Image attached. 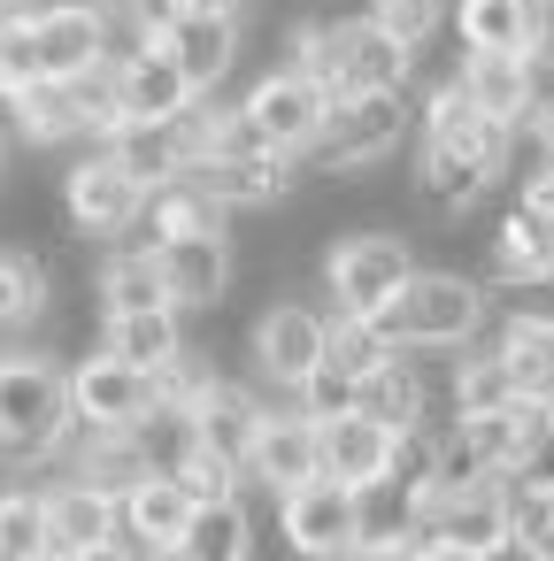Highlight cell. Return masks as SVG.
Here are the masks:
<instances>
[{
  "instance_id": "obj_44",
  "label": "cell",
  "mask_w": 554,
  "mask_h": 561,
  "mask_svg": "<svg viewBox=\"0 0 554 561\" xmlns=\"http://www.w3.org/2000/svg\"><path fill=\"white\" fill-rule=\"evenodd\" d=\"M516 530L554 561V492H523V500H516Z\"/></svg>"
},
{
  "instance_id": "obj_8",
  "label": "cell",
  "mask_w": 554,
  "mask_h": 561,
  "mask_svg": "<svg viewBox=\"0 0 554 561\" xmlns=\"http://www.w3.org/2000/svg\"><path fill=\"white\" fill-rule=\"evenodd\" d=\"M63 216H70L78 239L124 247V239L139 231V216H147V185H139L109 147H93V154H78V162L63 170Z\"/></svg>"
},
{
  "instance_id": "obj_46",
  "label": "cell",
  "mask_w": 554,
  "mask_h": 561,
  "mask_svg": "<svg viewBox=\"0 0 554 561\" xmlns=\"http://www.w3.org/2000/svg\"><path fill=\"white\" fill-rule=\"evenodd\" d=\"M362 561H423V546H416V538H400V546H370Z\"/></svg>"
},
{
  "instance_id": "obj_13",
  "label": "cell",
  "mask_w": 554,
  "mask_h": 561,
  "mask_svg": "<svg viewBox=\"0 0 554 561\" xmlns=\"http://www.w3.org/2000/svg\"><path fill=\"white\" fill-rule=\"evenodd\" d=\"M70 415L86 431H139L155 415V369H132L116 362L109 346H93L78 369H70Z\"/></svg>"
},
{
  "instance_id": "obj_28",
  "label": "cell",
  "mask_w": 554,
  "mask_h": 561,
  "mask_svg": "<svg viewBox=\"0 0 554 561\" xmlns=\"http://www.w3.org/2000/svg\"><path fill=\"white\" fill-rule=\"evenodd\" d=\"M231 224V208L185 170V178H170V185H155L147 193V216H139V231H147V247L155 239H178V231H224Z\"/></svg>"
},
{
  "instance_id": "obj_14",
  "label": "cell",
  "mask_w": 554,
  "mask_h": 561,
  "mask_svg": "<svg viewBox=\"0 0 554 561\" xmlns=\"http://www.w3.org/2000/svg\"><path fill=\"white\" fill-rule=\"evenodd\" d=\"M308 477H324V423L308 408H293V400H270V415H262V431L247 446V484H262L278 500V492H293Z\"/></svg>"
},
{
  "instance_id": "obj_21",
  "label": "cell",
  "mask_w": 554,
  "mask_h": 561,
  "mask_svg": "<svg viewBox=\"0 0 554 561\" xmlns=\"http://www.w3.org/2000/svg\"><path fill=\"white\" fill-rule=\"evenodd\" d=\"M185 415H193V438H201L208 454H224V461H239V469H247V446H255V431H262L270 400H262L255 385H239L231 369H216V385H208Z\"/></svg>"
},
{
  "instance_id": "obj_18",
  "label": "cell",
  "mask_w": 554,
  "mask_h": 561,
  "mask_svg": "<svg viewBox=\"0 0 554 561\" xmlns=\"http://www.w3.org/2000/svg\"><path fill=\"white\" fill-rule=\"evenodd\" d=\"M116 538H124V500L116 492H101L86 477H70V484L47 492V553L55 561H78V553L116 546Z\"/></svg>"
},
{
  "instance_id": "obj_40",
  "label": "cell",
  "mask_w": 554,
  "mask_h": 561,
  "mask_svg": "<svg viewBox=\"0 0 554 561\" xmlns=\"http://www.w3.org/2000/svg\"><path fill=\"white\" fill-rule=\"evenodd\" d=\"M109 9V24L124 32V39H162L178 16H185V0H101Z\"/></svg>"
},
{
  "instance_id": "obj_2",
  "label": "cell",
  "mask_w": 554,
  "mask_h": 561,
  "mask_svg": "<svg viewBox=\"0 0 554 561\" xmlns=\"http://www.w3.org/2000/svg\"><path fill=\"white\" fill-rule=\"evenodd\" d=\"M370 323H377L385 346H400V354H454V346H470V339L493 331V285L470 277V270L423 262Z\"/></svg>"
},
{
  "instance_id": "obj_24",
  "label": "cell",
  "mask_w": 554,
  "mask_h": 561,
  "mask_svg": "<svg viewBox=\"0 0 554 561\" xmlns=\"http://www.w3.org/2000/svg\"><path fill=\"white\" fill-rule=\"evenodd\" d=\"M539 270H554V224H539L531 208H500V224L485 231V285H508V277H539Z\"/></svg>"
},
{
  "instance_id": "obj_47",
  "label": "cell",
  "mask_w": 554,
  "mask_h": 561,
  "mask_svg": "<svg viewBox=\"0 0 554 561\" xmlns=\"http://www.w3.org/2000/svg\"><path fill=\"white\" fill-rule=\"evenodd\" d=\"M78 561H147L132 538H116V546H93V553H78Z\"/></svg>"
},
{
  "instance_id": "obj_34",
  "label": "cell",
  "mask_w": 554,
  "mask_h": 561,
  "mask_svg": "<svg viewBox=\"0 0 554 561\" xmlns=\"http://www.w3.org/2000/svg\"><path fill=\"white\" fill-rule=\"evenodd\" d=\"M0 553H24V561H55L47 553V492H0Z\"/></svg>"
},
{
  "instance_id": "obj_36",
  "label": "cell",
  "mask_w": 554,
  "mask_h": 561,
  "mask_svg": "<svg viewBox=\"0 0 554 561\" xmlns=\"http://www.w3.org/2000/svg\"><path fill=\"white\" fill-rule=\"evenodd\" d=\"M170 477H178V484H185L193 500H231V492L247 484V469H239V461H224V454H208L201 438H193V446L178 454V469H170Z\"/></svg>"
},
{
  "instance_id": "obj_4",
  "label": "cell",
  "mask_w": 554,
  "mask_h": 561,
  "mask_svg": "<svg viewBox=\"0 0 554 561\" xmlns=\"http://www.w3.org/2000/svg\"><path fill=\"white\" fill-rule=\"evenodd\" d=\"M408 124H416L408 85H400V93H347V101H331L316 147H308L301 162H308V178H324V185H354V178L385 170V162L408 147Z\"/></svg>"
},
{
  "instance_id": "obj_49",
  "label": "cell",
  "mask_w": 554,
  "mask_h": 561,
  "mask_svg": "<svg viewBox=\"0 0 554 561\" xmlns=\"http://www.w3.org/2000/svg\"><path fill=\"white\" fill-rule=\"evenodd\" d=\"M185 9H224V16H247L255 0H185Z\"/></svg>"
},
{
  "instance_id": "obj_52",
  "label": "cell",
  "mask_w": 554,
  "mask_h": 561,
  "mask_svg": "<svg viewBox=\"0 0 554 561\" xmlns=\"http://www.w3.org/2000/svg\"><path fill=\"white\" fill-rule=\"evenodd\" d=\"M0 116H9V101H0ZM9 131H16V124H0V162H9Z\"/></svg>"
},
{
  "instance_id": "obj_17",
  "label": "cell",
  "mask_w": 554,
  "mask_h": 561,
  "mask_svg": "<svg viewBox=\"0 0 554 561\" xmlns=\"http://www.w3.org/2000/svg\"><path fill=\"white\" fill-rule=\"evenodd\" d=\"M32 39H39V78H93L116 47V24L101 0H78V9H47L32 16Z\"/></svg>"
},
{
  "instance_id": "obj_20",
  "label": "cell",
  "mask_w": 554,
  "mask_h": 561,
  "mask_svg": "<svg viewBox=\"0 0 554 561\" xmlns=\"http://www.w3.org/2000/svg\"><path fill=\"white\" fill-rule=\"evenodd\" d=\"M201 93L185 85V70H178V55L162 47V39H132L124 55H116V108L124 116H178V108H193Z\"/></svg>"
},
{
  "instance_id": "obj_54",
  "label": "cell",
  "mask_w": 554,
  "mask_h": 561,
  "mask_svg": "<svg viewBox=\"0 0 554 561\" xmlns=\"http://www.w3.org/2000/svg\"><path fill=\"white\" fill-rule=\"evenodd\" d=\"M0 561H24V553H0Z\"/></svg>"
},
{
  "instance_id": "obj_30",
  "label": "cell",
  "mask_w": 554,
  "mask_h": 561,
  "mask_svg": "<svg viewBox=\"0 0 554 561\" xmlns=\"http://www.w3.org/2000/svg\"><path fill=\"white\" fill-rule=\"evenodd\" d=\"M493 354L508 362L516 392H531V400H554V331H546V323L493 316Z\"/></svg>"
},
{
  "instance_id": "obj_42",
  "label": "cell",
  "mask_w": 554,
  "mask_h": 561,
  "mask_svg": "<svg viewBox=\"0 0 554 561\" xmlns=\"http://www.w3.org/2000/svg\"><path fill=\"white\" fill-rule=\"evenodd\" d=\"M508 484H516V500H523V492H554V423H546V431H539V438L516 454Z\"/></svg>"
},
{
  "instance_id": "obj_37",
  "label": "cell",
  "mask_w": 554,
  "mask_h": 561,
  "mask_svg": "<svg viewBox=\"0 0 554 561\" xmlns=\"http://www.w3.org/2000/svg\"><path fill=\"white\" fill-rule=\"evenodd\" d=\"M385 354H400V346H385V331H377L370 316H339V308H331V362H347L354 377H370Z\"/></svg>"
},
{
  "instance_id": "obj_31",
  "label": "cell",
  "mask_w": 554,
  "mask_h": 561,
  "mask_svg": "<svg viewBox=\"0 0 554 561\" xmlns=\"http://www.w3.org/2000/svg\"><path fill=\"white\" fill-rule=\"evenodd\" d=\"M55 308V270L32 247H0V331H24Z\"/></svg>"
},
{
  "instance_id": "obj_19",
  "label": "cell",
  "mask_w": 554,
  "mask_h": 561,
  "mask_svg": "<svg viewBox=\"0 0 554 561\" xmlns=\"http://www.w3.org/2000/svg\"><path fill=\"white\" fill-rule=\"evenodd\" d=\"M446 24L462 55H523L531 39L554 32V9H539V0H454Z\"/></svg>"
},
{
  "instance_id": "obj_22",
  "label": "cell",
  "mask_w": 554,
  "mask_h": 561,
  "mask_svg": "<svg viewBox=\"0 0 554 561\" xmlns=\"http://www.w3.org/2000/svg\"><path fill=\"white\" fill-rule=\"evenodd\" d=\"M393 454H400V431L393 423H377V415H362V408H347V415H331L324 423V477H339V484H377L385 469H393Z\"/></svg>"
},
{
  "instance_id": "obj_6",
  "label": "cell",
  "mask_w": 554,
  "mask_h": 561,
  "mask_svg": "<svg viewBox=\"0 0 554 561\" xmlns=\"http://www.w3.org/2000/svg\"><path fill=\"white\" fill-rule=\"evenodd\" d=\"M324 293H331V308L339 316H377L423 262H416V247L400 239V231H385V224H347L331 247H324Z\"/></svg>"
},
{
  "instance_id": "obj_16",
  "label": "cell",
  "mask_w": 554,
  "mask_h": 561,
  "mask_svg": "<svg viewBox=\"0 0 554 561\" xmlns=\"http://www.w3.org/2000/svg\"><path fill=\"white\" fill-rule=\"evenodd\" d=\"M162 47L178 55V70H185V85H193V93H224V85H231V70L247 62V16L185 9V16L162 32Z\"/></svg>"
},
{
  "instance_id": "obj_51",
  "label": "cell",
  "mask_w": 554,
  "mask_h": 561,
  "mask_svg": "<svg viewBox=\"0 0 554 561\" xmlns=\"http://www.w3.org/2000/svg\"><path fill=\"white\" fill-rule=\"evenodd\" d=\"M539 154H546V162H554V116H546V124H539Z\"/></svg>"
},
{
  "instance_id": "obj_45",
  "label": "cell",
  "mask_w": 554,
  "mask_h": 561,
  "mask_svg": "<svg viewBox=\"0 0 554 561\" xmlns=\"http://www.w3.org/2000/svg\"><path fill=\"white\" fill-rule=\"evenodd\" d=\"M485 561H546V553H539V546H531L523 530H508V538H500V546H493Z\"/></svg>"
},
{
  "instance_id": "obj_43",
  "label": "cell",
  "mask_w": 554,
  "mask_h": 561,
  "mask_svg": "<svg viewBox=\"0 0 554 561\" xmlns=\"http://www.w3.org/2000/svg\"><path fill=\"white\" fill-rule=\"evenodd\" d=\"M516 208H531L539 224H554V162H546V154H531V162L516 170Z\"/></svg>"
},
{
  "instance_id": "obj_38",
  "label": "cell",
  "mask_w": 554,
  "mask_h": 561,
  "mask_svg": "<svg viewBox=\"0 0 554 561\" xmlns=\"http://www.w3.org/2000/svg\"><path fill=\"white\" fill-rule=\"evenodd\" d=\"M39 78V39H32V16H0V101L24 93Z\"/></svg>"
},
{
  "instance_id": "obj_41",
  "label": "cell",
  "mask_w": 554,
  "mask_h": 561,
  "mask_svg": "<svg viewBox=\"0 0 554 561\" xmlns=\"http://www.w3.org/2000/svg\"><path fill=\"white\" fill-rule=\"evenodd\" d=\"M523 108H531V131L554 116V32L523 47Z\"/></svg>"
},
{
  "instance_id": "obj_9",
  "label": "cell",
  "mask_w": 554,
  "mask_h": 561,
  "mask_svg": "<svg viewBox=\"0 0 554 561\" xmlns=\"http://www.w3.org/2000/svg\"><path fill=\"white\" fill-rule=\"evenodd\" d=\"M247 354H255V377L278 400H293L301 377L331 354V308H316V300H270L255 316V331H247Z\"/></svg>"
},
{
  "instance_id": "obj_39",
  "label": "cell",
  "mask_w": 554,
  "mask_h": 561,
  "mask_svg": "<svg viewBox=\"0 0 554 561\" xmlns=\"http://www.w3.org/2000/svg\"><path fill=\"white\" fill-rule=\"evenodd\" d=\"M493 316H516V323H546V331H554V270L493 285Z\"/></svg>"
},
{
  "instance_id": "obj_1",
  "label": "cell",
  "mask_w": 554,
  "mask_h": 561,
  "mask_svg": "<svg viewBox=\"0 0 554 561\" xmlns=\"http://www.w3.org/2000/svg\"><path fill=\"white\" fill-rule=\"evenodd\" d=\"M516 124H493L470 108L454 78L423 93V131H416V201L439 216H470L508 170H516Z\"/></svg>"
},
{
  "instance_id": "obj_25",
  "label": "cell",
  "mask_w": 554,
  "mask_h": 561,
  "mask_svg": "<svg viewBox=\"0 0 554 561\" xmlns=\"http://www.w3.org/2000/svg\"><path fill=\"white\" fill-rule=\"evenodd\" d=\"M101 346L132 369H162L170 354H185V308H132V316H101Z\"/></svg>"
},
{
  "instance_id": "obj_48",
  "label": "cell",
  "mask_w": 554,
  "mask_h": 561,
  "mask_svg": "<svg viewBox=\"0 0 554 561\" xmlns=\"http://www.w3.org/2000/svg\"><path fill=\"white\" fill-rule=\"evenodd\" d=\"M423 561H485V553H470V546H423Z\"/></svg>"
},
{
  "instance_id": "obj_29",
  "label": "cell",
  "mask_w": 554,
  "mask_h": 561,
  "mask_svg": "<svg viewBox=\"0 0 554 561\" xmlns=\"http://www.w3.org/2000/svg\"><path fill=\"white\" fill-rule=\"evenodd\" d=\"M178 546H185V561H255V507L239 492L231 500H201Z\"/></svg>"
},
{
  "instance_id": "obj_53",
  "label": "cell",
  "mask_w": 554,
  "mask_h": 561,
  "mask_svg": "<svg viewBox=\"0 0 554 561\" xmlns=\"http://www.w3.org/2000/svg\"><path fill=\"white\" fill-rule=\"evenodd\" d=\"M0 16H16V9H9V0H0Z\"/></svg>"
},
{
  "instance_id": "obj_10",
  "label": "cell",
  "mask_w": 554,
  "mask_h": 561,
  "mask_svg": "<svg viewBox=\"0 0 554 561\" xmlns=\"http://www.w3.org/2000/svg\"><path fill=\"white\" fill-rule=\"evenodd\" d=\"M408 78H416V55L400 39H385L370 16H324V85H331V101L400 93Z\"/></svg>"
},
{
  "instance_id": "obj_32",
  "label": "cell",
  "mask_w": 554,
  "mask_h": 561,
  "mask_svg": "<svg viewBox=\"0 0 554 561\" xmlns=\"http://www.w3.org/2000/svg\"><path fill=\"white\" fill-rule=\"evenodd\" d=\"M446 9H454V0H370L362 16H370V24H377L385 39H400V47H408V55L423 62V47H431V39L446 32Z\"/></svg>"
},
{
  "instance_id": "obj_33",
  "label": "cell",
  "mask_w": 554,
  "mask_h": 561,
  "mask_svg": "<svg viewBox=\"0 0 554 561\" xmlns=\"http://www.w3.org/2000/svg\"><path fill=\"white\" fill-rule=\"evenodd\" d=\"M454 431L470 438V454H477L493 477H508L516 454H523V415H516V400H508V408H485V415H454Z\"/></svg>"
},
{
  "instance_id": "obj_5",
  "label": "cell",
  "mask_w": 554,
  "mask_h": 561,
  "mask_svg": "<svg viewBox=\"0 0 554 561\" xmlns=\"http://www.w3.org/2000/svg\"><path fill=\"white\" fill-rule=\"evenodd\" d=\"M193 178H201L231 216H270V208H285V201L301 193V154L255 139L247 116L231 108L224 131H216V147H208V162H193Z\"/></svg>"
},
{
  "instance_id": "obj_26",
  "label": "cell",
  "mask_w": 554,
  "mask_h": 561,
  "mask_svg": "<svg viewBox=\"0 0 554 561\" xmlns=\"http://www.w3.org/2000/svg\"><path fill=\"white\" fill-rule=\"evenodd\" d=\"M193 507H201V500H193L178 477L155 469V477H139V484L124 492V538H132V546H178L185 523H193Z\"/></svg>"
},
{
  "instance_id": "obj_35",
  "label": "cell",
  "mask_w": 554,
  "mask_h": 561,
  "mask_svg": "<svg viewBox=\"0 0 554 561\" xmlns=\"http://www.w3.org/2000/svg\"><path fill=\"white\" fill-rule=\"evenodd\" d=\"M354 392H362V377H354L347 362H331V354H324V362H316V369L301 377L293 408H308L316 423H331V415H347V408H354Z\"/></svg>"
},
{
  "instance_id": "obj_3",
  "label": "cell",
  "mask_w": 554,
  "mask_h": 561,
  "mask_svg": "<svg viewBox=\"0 0 554 561\" xmlns=\"http://www.w3.org/2000/svg\"><path fill=\"white\" fill-rule=\"evenodd\" d=\"M70 438V369L39 346L0 354V469L55 461Z\"/></svg>"
},
{
  "instance_id": "obj_55",
  "label": "cell",
  "mask_w": 554,
  "mask_h": 561,
  "mask_svg": "<svg viewBox=\"0 0 554 561\" xmlns=\"http://www.w3.org/2000/svg\"><path fill=\"white\" fill-rule=\"evenodd\" d=\"M539 9H554V0H539Z\"/></svg>"
},
{
  "instance_id": "obj_15",
  "label": "cell",
  "mask_w": 554,
  "mask_h": 561,
  "mask_svg": "<svg viewBox=\"0 0 554 561\" xmlns=\"http://www.w3.org/2000/svg\"><path fill=\"white\" fill-rule=\"evenodd\" d=\"M162 254V277H170V300L193 316V308H224L231 285H239V239L231 224L224 231H178V239H155Z\"/></svg>"
},
{
  "instance_id": "obj_7",
  "label": "cell",
  "mask_w": 554,
  "mask_h": 561,
  "mask_svg": "<svg viewBox=\"0 0 554 561\" xmlns=\"http://www.w3.org/2000/svg\"><path fill=\"white\" fill-rule=\"evenodd\" d=\"M278 507V546L293 561H362V492L339 477H308L270 500Z\"/></svg>"
},
{
  "instance_id": "obj_11",
  "label": "cell",
  "mask_w": 554,
  "mask_h": 561,
  "mask_svg": "<svg viewBox=\"0 0 554 561\" xmlns=\"http://www.w3.org/2000/svg\"><path fill=\"white\" fill-rule=\"evenodd\" d=\"M239 116H247V131H255V139H270V147H285V154H308V147H316V131H324V116H331V85H316L308 70L270 62V70L247 85Z\"/></svg>"
},
{
  "instance_id": "obj_27",
  "label": "cell",
  "mask_w": 554,
  "mask_h": 561,
  "mask_svg": "<svg viewBox=\"0 0 554 561\" xmlns=\"http://www.w3.org/2000/svg\"><path fill=\"white\" fill-rule=\"evenodd\" d=\"M454 85L470 93L477 116L531 131V108H523V55H462V62H454Z\"/></svg>"
},
{
  "instance_id": "obj_23",
  "label": "cell",
  "mask_w": 554,
  "mask_h": 561,
  "mask_svg": "<svg viewBox=\"0 0 554 561\" xmlns=\"http://www.w3.org/2000/svg\"><path fill=\"white\" fill-rule=\"evenodd\" d=\"M93 308L101 316H132V308H178L170 300V277H162V254L139 239H124V247H109V262L93 270Z\"/></svg>"
},
{
  "instance_id": "obj_12",
  "label": "cell",
  "mask_w": 554,
  "mask_h": 561,
  "mask_svg": "<svg viewBox=\"0 0 554 561\" xmlns=\"http://www.w3.org/2000/svg\"><path fill=\"white\" fill-rule=\"evenodd\" d=\"M508 530H516V484H508V477H477V484L423 492V546H470V553H493Z\"/></svg>"
},
{
  "instance_id": "obj_50",
  "label": "cell",
  "mask_w": 554,
  "mask_h": 561,
  "mask_svg": "<svg viewBox=\"0 0 554 561\" xmlns=\"http://www.w3.org/2000/svg\"><path fill=\"white\" fill-rule=\"evenodd\" d=\"M147 561H185V546H139Z\"/></svg>"
}]
</instances>
